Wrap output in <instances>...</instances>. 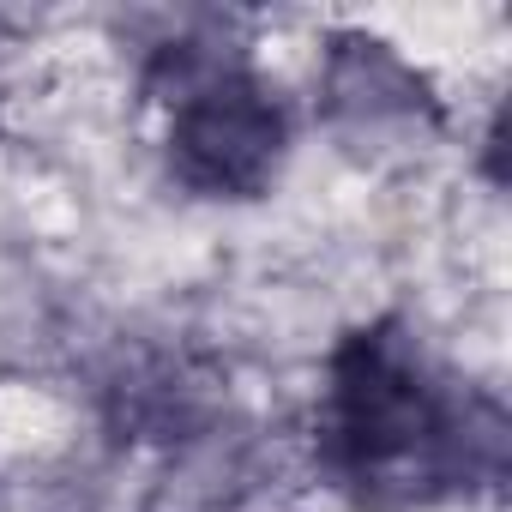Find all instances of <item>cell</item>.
<instances>
[{"label": "cell", "mask_w": 512, "mask_h": 512, "mask_svg": "<svg viewBox=\"0 0 512 512\" xmlns=\"http://www.w3.org/2000/svg\"><path fill=\"white\" fill-rule=\"evenodd\" d=\"M314 458L350 506L422 512L500 488L512 422L500 398L458 380L404 314H380L326 350Z\"/></svg>", "instance_id": "obj_1"}, {"label": "cell", "mask_w": 512, "mask_h": 512, "mask_svg": "<svg viewBox=\"0 0 512 512\" xmlns=\"http://www.w3.org/2000/svg\"><path fill=\"white\" fill-rule=\"evenodd\" d=\"M145 97L163 103V169L193 199H266L290 163V103L217 43H163L145 61Z\"/></svg>", "instance_id": "obj_2"}, {"label": "cell", "mask_w": 512, "mask_h": 512, "mask_svg": "<svg viewBox=\"0 0 512 512\" xmlns=\"http://www.w3.org/2000/svg\"><path fill=\"white\" fill-rule=\"evenodd\" d=\"M229 374L187 344H133L97 386V416L115 446H187L223 422Z\"/></svg>", "instance_id": "obj_3"}, {"label": "cell", "mask_w": 512, "mask_h": 512, "mask_svg": "<svg viewBox=\"0 0 512 512\" xmlns=\"http://www.w3.org/2000/svg\"><path fill=\"white\" fill-rule=\"evenodd\" d=\"M320 115L350 151H410L440 133L434 85L368 31H338L320 61Z\"/></svg>", "instance_id": "obj_4"}]
</instances>
